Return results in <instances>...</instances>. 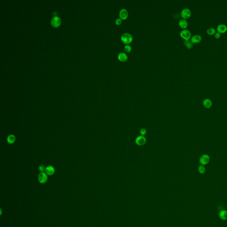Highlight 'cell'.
Returning <instances> with one entry per match:
<instances>
[{"label":"cell","instance_id":"obj_1","mask_svg":"<svg viewBox=\"0 0 227 227\" xmlns=\"http://www.w3.org/2000/svg\"><path fill=\"white\" fill-rule=\"evenodd\" d=\"M121 39L123 43L129 44L132 41L133 36L129 33H124L121 36Z\"/></svg>","mask_w":227,"mask_h":227},{"label":"cell","instance_id":"obj_2","mask_svg":"<svg viewBox=\"0 0 227 227\" xmlns=\"http://www.w3.org/2000/svg\"><path fill=\"white\" fill-rule=\"evenodd\" d=\"M180 36L184 40H189L191 38V33L189 30L184 29L180 31Z\"/></svg>","mask_w":227,"mask_h":227},{"label":"cell","instance_id":"obj_3","mask_svg":"<svg viewBox=\"0 0 227 227\" xmlns=\"http://www.w3.org/2000/svg\"><path fill=\"white\" fill-rule=\"evenodd\" d=\"M48 177L47 175L44 172H41L38 175V179L40 183L41 184H44L45 183L47 180Z\"/></svg>","mask_w":227,"mask_h":227},{"label":"cell","instance_id":"obj_4","mask_svg":"<svg viewBox=\"0 0 227 227\" xmlns=\"http://www.w3.org/2000/svg\"><path fill=\"white\" fill-rule=\"evenodd\" d=\"M191 11L188 8H184L181 12V16L182 18L184 19H186L189 18L191 17Z\"/></svg>","mask_w":227,"mask_h":227},{"label":"cell","instance_id":"obj_5","mask_svg":"<svg viewBox=\"0 0 227 227\" xmlns=\"http://www.w3.org/2000/svg\"><path fill=\"white\" fill-rule=\"evenodd\" d=\"M210 161V157L207 154L202 155L200 158V162L202 165H206L208 164Z\"/></svg>","mask_w":227,"mask_h":227},{"label":"cell","instance_id":"obj_6","mask_svg":"<svg viewBox=\"0 0 227 227\" xmlns=\"http://www.w3.org/2000/svg\"><path fill=\"white\" fill-rule=\"evenodd\" d=\"M216 30L218 33H224L227 31V26L225 25L221 24L217 26Z\"/></svg>","mask_w":227,"mask_h":227},{"label":"cell","instance_id":"obj_7","mask_svg":"<svg viewBox=\"0 0 227 227\" xmlns=\"http://www.w3.org/2000/svg\"><path fill=\"white\" fill-rule=\"evenodd\" d=\"M119 17L122 20H125L128 17V12L126 9H122L119 13Z\"/></svg>","mask_w":227,"mask_h":227},{"label":"cell","instance_id":"obj_8","mask_svg":"<svg viewBox=\"0 0 227 227\" xmlns=\"http://www.w3.org/2000/svg\"><path fill=\"white\" fill-rule=\"evenodd\" d=\"M202 40V37L200 35H194L191 36V42L193 43H197L200 42Z\"/></svg>","mask_w":227,"mask_h":227},{"label":"cell","instance_id":"obj_9","mask_svg":"<svg viewBox=\"0 0 227 227\" xmlns=\"http://www.w3.org/2000/svg\"><path fill=\"white\" fill-rule=\"evenodd\" d=\"M60 23L61 20L58 17H55L51 21V24L54 27H58L60 24Z\"/></svg>","mask_w":227,"mask_h":227},{"label":"cell","instance_id":"obj_10","mask_svg":"<svg viewBox=\"0 0 227 227\" xmlns=\"http://www.w3.org/2000/svg\"><path fill=\"white\" fill-rule=\"evenodd\" d=\"M45 171L47 175L51 176L54 174L55 172V169L53 166H47L45 169Z\"/></svg>","mask_w":227,"mask_h":227},{"label":"cell","instance_id":"obj_11","mask_svg":"<svg viewBox=\"0 0 227 227\" xmlns=\"http://www.w3.org/2000/svg\"><path fill=\"white\" fill-rule=\"evenodd\" d=\"M118 58L120 61L126 62L128 60V56L124 52H120L118 55Z\"/></svg>","mask_w":227,"mask_h":227},{"label":"cell","instance_id":"obj_12","mask_svg":"<svg viewBox=\"0 0 227 227\" xmlns=\"http://www.w3.org/2000/svg\"><path fill=\"white\" fill-rule=\"evenodd\" d=\"M179 25L182 29H185L188 27V23L186 19L182 18L179 21Z\"/></svg>","mask_w":227,"mask_h":227},{"label":"cell","instance_id":"obj_13","mask_svg":"<svg viewBox=\"0 0 227 227\" xmlns=\"http://www.w3.org/2000/svg\"><path fill=\"white\" fill-rule=\"evenodd\" d=\"M203 104L206 108H209L212 106V102L209 99H206L203 102Z\"/></svg>","mask_w":227,"mask_h":227},{"label":"cell","instance_id":"obj_14","mask_svg":"<svg viewBox=\"0 0 227 227\" xmlns=\"http://www.w3.org/2000/svg\"><path fill=\"white\" fill-rule=\"evenodd\" d=\"M136 141L137 144L139 145H142L144 144L146 142V139L144 137L141 136V137H138L137 138Z\"/></svg>","mask_w":227,"mask_h":227},{"label":"cell","instance_id":"obj_15","mask_svg":"<svg viewBox=\"0 0 227 227\" xmlns=\"http://www.w3.org/2000/svg\"><path fill=\"white\" fill-rule=\"evenodd\" d=\"M7 142L10 144H13L16 140V137L13 134L9 135L7 137Z\"/></svg>","mask_w":227,"mask_h":227},{"label":"cell","instance_id":"obj_16","mask_svg":"<svg viewBox=\"0 0 227 227\" xmlns=\"http://www.w3.org/2000/svg\"><path fill=\"white\" fill-rule=\"evenodd\" d=\"M184 45L187 47L188 49H191L193 46V43L191 42L190 40H185L184 42Z\"/></svg>","mask_w":227,"mask_h":227},{"label":"cell","instance_id":"obj_17","mask_svg":"<svg viewBox=\"0 0 227 227\" xmlns=\"http://www.w3.org/2000/svg\"><path fill=\"white\" fill-rule=\"evenodd\" d=\"M220 217L222 220H226L227 219V211L225 210L221 211L219 214Z\"/></svg>","mask_w":227,"mask_h":227},{"label":"cell","instance_id":"obj_18","mask_svg":"<svg viewBox=\"0 0 227 227\" xmlns=\"http://www.w3.org/2000/svg\"><path fill=\"white\" fill-rule=\"evenodd\" d=\"M207 33L209 35H213L216 33V30L213 28H210L207 29Z\"/></svg>","mask_w":227,"mask_h":227},{"label":"cell","instance_id":"obj_19","mask_svg":"<svg viewBox=\"0 0 227 227\" xmlns=\"http://www.w3.org/2000/svg\"><path fill=\"white\" fill-rule=\"evenodd\" d=\"M198 170L200 173L203 174L206 172V168L203 165H201L198 167Z\"/></svg>","mask_w":227,"mask_h":227},{"label":"cell","instance_id":"obj_20","mask_svg":"<svg viewBox=\"0 0 227 227\" xmlns=\"http://www.w3.org/2000/svg\"><path fill=\"white\" fill-rule=\"evenodd\" d=\"M132 50V47L129 44H126L124 47V50L126 52H130Z\"/></svg>","mask_w":227,"mask_h":227},{"label":"cell","instance_id":"obj_21","mask_svg":"<svg viewBox=\"0 0 227 227\" xmlns=\"http://www.w3.org/2000/svg\"><path fill=\"white\" fill-rule=\"evenodd\" d=\"M122 23V20L120 18L116 19V23L117 25H120Z\"/></svg>","mask_w":227,"mask_h":227},{"label":"cell","instance_id":"obj_22","mask_svg":"<svg viewBox=\"0 0 227 227\" xmlns=\"http://www.w3.org/2000/svg\"><path fill=\"white\" fill-rule=\"evenodd\" d=\"M45 168L44 167V166L43 165H41L40 166H39V171H40L41 172H43L44 171H45Z\"/></svg>","mask_w":227,"mask_h":227},{"label":"cell","instance_id":"obj_23","mask_svg":"<svg viewBox=\"0 0 227 227\" xmlns=\"http://www.w3.org/2000/svg\"><path fill=\"white\" fill-rule=\"evenodd\" d=\"M220 36H221V35H220V33H218V32H217V33H216L215 34V37L216 39H219V38H220Z\"/></svg>","mask_w":227,"mask_h":227},{"label":"cell","instance_id":"obj_24","mask_svg":"<svg viewBox=\"0 0 227 227\" xmlns=\"http://www.w3.org/2000/svg\"><path fill=\"white\" fill-rule=\"evenodd\" d=\"M140 133L142 135H144L146 133V130L145 129H142L141 130Z\"/></svg>","mask_w":227,"mask_h":227}]
</instances>
